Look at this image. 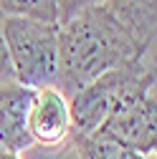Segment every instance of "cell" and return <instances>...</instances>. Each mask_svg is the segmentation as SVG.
I'll use <instances>...</instances> for the list:
<instances>
[{
	"label": "cell",
	"instance_id": "1",
	"mask_svg": "<svg viewBox=\"0 0 157 159\" xmlns=\"http://www.w3.org/2000/svg\"><path fill=\"white\" fill-rule=\"evenodd\" d=\"M147 56H155V46L137 41L102 0L58 23L56 86L71 96L104 71Z\"/></svg>",
	"mask_w": 157,
	"mask_h": 159
},
{
	"label": "cell",
	"instance_id": "2",
	"mask_svg": "<svg viewBox=\"0 0 157 159\" xmlns=\"http://www.w3.org/2000/svg\"><path fill=\"white\" fill-rule=\"evenodd\" d=\"M3 41L13 68V81L41 89L56 86L58 71V23L31 15H5Z\"/></svg>",
	"mask_w": 157,
	"mask_h": 159
},
{
	"label": "cell",
	"instance_id": "3",
	"mask_svg": "<svg viewBox=\"0 0 157 159\" xmlns=\"http://www.w3.org/2000/svg\"><path fill=\"white\" fill-rule=\"evenodd\" d=\"M28 134L33 144L56 149L69 142L71 134V111L69 96L58 86H41L36 89L31 111H28Z\"/></svg>",
	"mask_w": 157,
	"mask_h": 159
},
{
	"label": "cell",
	"instance_id": "4",
	"mask_svg": "<svg viewBox=\"0 0 157 159\" xmlns=\"http://www.w3.org/2000/svg\"><path fill=\"white\" fill-rule=\"evenodd\" d=\"M36 89L18 81L0 84V149L21 154L33 147L28 134V111Z\"/></svg>",
	"mask_w": 157,
	"mask_h": 159
},
{
	"label": "cell",
	"instance_id": "5",
	"mask_svg": "<svg viewBox=\"0 0 157 159\" xmlns=\"http://www.w3.org/2000/svg\"><path fill=\"white\" fill-rule=\"evenodd\" d=\"M69 142L74 147L76 159H155V152H140L119 139H114L102 131H91V134H78L71 129Z\"/></svg>",
	"mask_w": 157,
	"mask_h": 159
},
{
	"label": "cell",
	"instance_id": "6",
	"mask_svg": "<svg viewBox=\"0 0 157 159\" xmlns=\"http://www.w3.org/2000/svg\"><path fill=\"white\" fill-rule=\"evenodd\" d=\"M0 13L3 15H31V18H41V20H56V0H0Z\"/></svg>",
	"mask_w": 157,
	"mask_h": 159
},
{
	"label": "cell",
	"instance_id": "7",
	"mask_svg": "<svg viewBox=\"0 0 157 159\" xmlns=\"http://www.w3.org/2000/svg\"><path fill=\"white\" fill-rule=\"evenodd\" d=\"M94 3H102V0H56V20L61 23V20H66L69 15L84 10V8L94 5Z\"/></svg>",
	"mask_w": 157,
	"mask_h": 159
},
{
	"label": "cell",
	"instance_id": "8",
	"mask_svg": "<svg viewBox=\"0 0 157 159\" xmlns=\"http://www.w3.org/2000/svg\"><path fill=\"white\" fill-rule=\"evenodd\" d=\"M3 13H0V84L13 81V68L8 61V51H5V41H3Z\"/></svg>",
	"mask_w": 157,
	"mask_h": 159
},
{
	"label": "cell",
	"instance_id": "9",
	"mask_svg": "<svg viewBox=\"0 0 157 159\" xmlns=\"http://www.w3.org/2000/svg\"><path fill=\"white\" fill-rule=\"evenodd\" d=\"M0 159H21V154L8 152V149H0Z\"/></svg>",
	"mask_w": 157,
	"mask_h": 159
}]
</instances>
